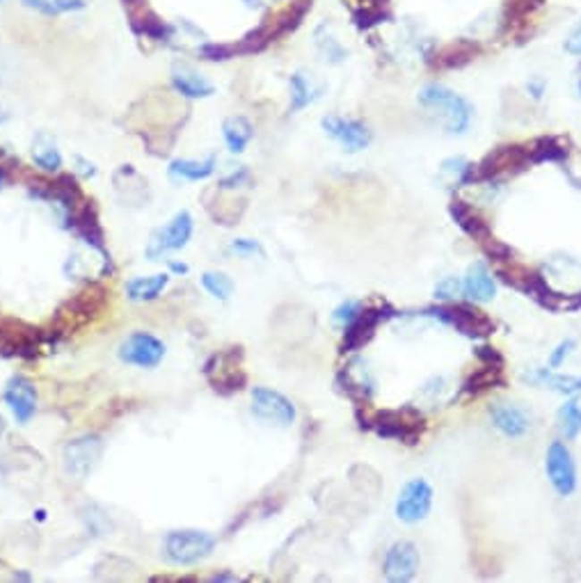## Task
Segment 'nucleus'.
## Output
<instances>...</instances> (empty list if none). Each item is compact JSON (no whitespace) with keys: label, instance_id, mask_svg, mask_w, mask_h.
Masks as SVG:
<instances>
[{"label":"nucleus","instance_id":"a878e982","mask_svg":"<svg viewBox=\"0 0 581 583\" xmlns=\"http://www.w3.org/2000/svg\"><path fill=\"white\" fill-rule=\"evenodd\" d=\"M451 215L453 220H456L458 227L467 233V236L476 238V241H481V243L485 241V238H490V229L488 224H485V220H483V217L465 202H453Z\"/></svg>","mask_w":581,"mask_h":583},{"label":"nucleus","instance_id":"c85d7f7f","mask_svg":"<svg viewBox=\"0 0 581 583\" xmlns=\"http://www.w3.org/2000/svg\"><path fill=\"white\" fill-rule=\"evenodd\" d=\"M202 286L208 295H213L215 300L227 302L234 293V279L229 277L227 273H218V270H208L202 275Z\"/></svg>","mask_w":581,"mask_h":583},{"label":"nucleus","instance_id":"5701e85b","mask_svg":"<svg viewBox=\"0 0 581 583\" xmlns=\"http://www.w3.org/2000/svg\"><path fill=\"white\" fill-rule=\"evenodd\" d=\"M526 151H529V163L538 165V163H560L566 160L568 149L563 138H556V135H543V138L534 139L531 145H526Z\"/></svg>","mask_w":581,"mask_h":583},{"label":"nucleus","instance_id":"8fccbe9b","mask_svg":"<svg viewBox=\"0 0 581 583\" xmlns=\"http://www.w3.org/2000/svg\"><path fill=\"white\" fill-rule=\"evenodd\" d=\"M3 3H5V0H0V5H3Z\"/></svg>","mask_w":581,"mask_h":583},{"label":"nucleus","instance_id":"bb28decb","mask_svg":"<svg viewBox=\"0 0 581 583\" xmlns=\"http://www.w3.org/2000/svg\"><path fill=\"white\" fill-rule=\"evenodd\" d=\"M32 160L44 172H57L63 167V154L57 149L55 139L48 133H39L32 142Z\"/></svg>","mask_w":581,"mask_h":583},{"label":"nucleus","instance_id":"4c0bfd02","mask_svg":"<svg viewBox=\"0 0 581 583\" xmlns=\"http://www.w3.org/2000/svg\"><path fill=\"white\" fill-rule=\"evenodd\" d=\"M248 181H249V172L245 170V167H239V170L232 172V174L224 176V179L220 181V188H223V190H232V188L243 186V183H248Z\"/></svg>","mask_w":581,"mask_h":583},{"label":"nucleus","instance_id":"c756f323","mask_svg":"<svg viewBox=\"0 0 581 583\" xmlns=\"http://www.w3.org/2000/svg\"><path fill=\"white\" fill-rule=\"evenodd\" d=\"M23 5L30 10L42 12L46 16L55 14H69V12H79L88 5V0H23Z\"/></svg>","mask_w":581,"mask_h":583},{"label":"nucleus","instance_id":"412c9836","mask_svg":"<svg viewBox=\"0 0 581 583\" xmlns=\"http://www.w3.org/2000/svg\"><path fill=\"white\" fill-rule=\"evenodd\" d=\"M462 291H465V295H467L469 300H474V302H485V300L494 298L497 284H494V277L490 275V270L485 268V264H474L472 268L467 270Z\"/></svg>","mask_w":581,"mask_h":583},{"label":"nucleus","instance_id":"37998d69","mask_svg":"<svg viewBox=\"0 0 581 583\" xmlns=\"http://www.w3.org/2000/svg\"><path fill=\"white\" fill-rule=\"evenodd\" d=\"M188 266L186 264H179V261H170V273L174 275H186L188 273Z\"/></svg>","mask_w":581,"mask_h":583},{"label":"nucleus","instance_id":"423d86ee","mask_svg":"<svg viewBox=\"0 0 581 583\" xmlns=\"http://www.w3.org/2000/svg\"><path fill=\"white\" fill-rule=\"evenodd\" d=\"M425 316H435L442 323L456 327L458 332H462L465 336L472 339H481L494 332V323L488 316L478 311L472 305H451V307H428Z\"/></svg>","mask_w":581,"mask_h":583},{"label":"nucleus","instance_id":"a19ab883","mask_svg":"<svg viewBox=\"0 0 581 583\" xmlns=\"http://www.w3.org/2000/svg\"><path fill=\"white\" fill-rule=\"evenodd\" d=\"M545 88L547 83L543 80V78H531L529 83H526V92H529L534 98L543 97V94H545Z\"/></svg>","mask_w":581,"mask_h":583},{"label":"nucleus","instance_id":"20e7f679","mask_svg":"<svg viewBox=\"0 0 581 583\" xmlns=\"http://www.w3.org/2000/svg\"><path fill=\"white\" fill-rule=\"evenodd\" d=\"M192 232H195L192 215L188 211H179L165 227L151 233V241L147 245V258L149 261H161V257H165V254L183 249L192 238Z\"/></svg>","mask_w":581,"mask_h":583},{"label":"nucleus","instance_id":"58836bf2","mask_svg":"<svg viewBox=\"0 0 581 583\" xmlns=\"http://www.w3.org/2000/svg\"><path fill=\"white\" fill-rule=\"evenodd\" d=\"M563 48H566L568 55L581 57V23L570 32V37L566 39V46Z\"/></svg>","mask_w":581,"mask_h":583},{"label":"nucleus","instance_id":"6e6552de","mask_svg":"<svg viewBox=\"0 0 581 583\" xmlns=\"http://www.w3.org/2000/svg\"><path fill=\"white\" fill-rule=\"evenodd\" d=\"M252 414L265 424L273 426H290L296 421V408L290 403L284 393L275 392L268 387H255L252 389Z\"/></svg>","mask_w":581,"mask_h":583},{"label":"nucleus","instance_id":"3c124183","mask_svg":"<svg viewBox=\"0 0 581 583\" xmlns=\"http://www.w3.org/2000/svg\"><path fill=\"white\" fill-rule=\"evenodd\" d=\"M579 305H581V302H579Z\"/></svg>","mask_w":581,"mask_h":583},{"label":"nucleus","instance_id":"7ed1b4c3","mask_svg":"<svg viewBox=\"0 0 581 583\" xmlns=\"http://www.w3.org/2000/svg\"><path fill=\"white\" fill-rule=\"evenodd\" d=\"M215 547V537L206 531L183 528V531H170L163 540L165 558L174 565H195Z\"/></svg>","mask_w":581,"mask_h":583},{"label":"nucleus","instance_id":"ddd939ff","mask_svg":"<svg viewBox=\"0 0 581 583\" xmlns=\"http://www.w3.org/2000/svg\"><path fill=\"white\" fill-rule=\"evenodd\" d=\"M3 398H5L12 417L16 418V424H30V418L37 412L35 382L28 380L26 376H12L3 389Z\"/></svg>","mask_w":581,"mask_h":583},{"label":"nucleus","instance_id":"79ce46f5","mask_svg":"<svg viewBox=\"0 0 581 583\" xmlns=\"http://www.w3.org/2000/svg\"><path fill=\"white\" fill-rule=\"evenodd\" d=\"M76 160H79L80 165H83V174L85 176H94V174H97V167H94L92 163H88V160L80 158V156H76Z\"/></svg>","mask_w":581,"mask_h":583},{"label":"nucleus","instance_id":"b1692460","mask_svg":"<svg viewBox=\"0 0 581 583\" xmlns=\"http://www.w3.org/2000/svg\"><path fill=\"white\" fill-rule=\"evenodd\" d=\"M290 88V113L312 106L318 97H321V88L314 85V78L305 72H296L289 80Z\"/></svg>","mask_w":581,"mask_h":583},{"label":"nucleus","instance_id":"2f4dec72","mask_svg":"<svg viewBox=\"0 0 581 583\" xmlns=\"http://www.w3.org/2000/svg\"><path fill=\"white\" fill-rule=\"evenodd\" d=\"M559 426L560 433L568 439H575L581 433V405L577 401H568L559 410Z\"/></svg>","mask_w":581,"mask_h":583},{"label":"nucleus","instance_id":"a211bd4d","mask_svg":"<svg viewBox=\"0 0 581 583\" xmlns=\"http://www.w3.org/2000/svg\"><path fill=\"white\" fill-rule=\"evenodd\" d=\"M218 165L215 156H206L204 160H192V158H179L170 165V179L174 181H188V183H198V181H206L208 176H213Z\"/></svg>","mask_w":581,"mask_h":583},{"label":"nucleus","instance_id":"4468645a","mask_svg":"<svg viewBox=\"0 0 581 583\" xmlns=\"http://www.w3.org/2000/svg\"><path fill=\"white\" fill-rule=\"evenodd\" d=\"M419 570V549L412 542H396L384 556V577L390 581H410Z\"/></svg>","mask_w":581,"mask_h":583},{"label":"nucleus","instance_id":"9b49d317","mask_svg":"<svg viewBox=\"0 0 581 583\" xmlns=\"http://www.w3.org/2000/svg\"><path fill=\"white\" fill-rule=\"evenodd\" d=\"M547 476L560 496H570L577 490V465L570 449L563 442H552L545 462Z\"/></svg>","mask_w":581,"mask_h":583},{"label":"nucleus","instance_id":"ea45409f","mask_svg":"<svg viewBox=\"0 0 581 583\" xmlns=\"http://www.w3.org/2000/svg\"><path fill=\"white\" fill-rule=\"evenodd\" d=\"M476 357H481V359L488 361V364H497V367H501V355L490 346L476 348Z\"/></svg>","mask_w":581,"mask_h":583},{"label":"nucleus","instance_id":"aec40b11","mask_svg":"<svg viewBox=\"0 0 581 583\" xmlns=\"http://www.w3.org/2000/svg\"><path fill=\"white\" fill-rule=\"evenodd\" d=\"M525 380L538 384V387L552 389L556 393H563V396H575L581 392L579 376H563V373H552L547 368H535V371L526 373Z\"/></svg>","mask_w":581,"mask_h":583},{"label":"nucleus","instance_id":"de8ad7c7","mask_svg":"<svg viewBox=\"0 0 581 583\" xmlns=\"http://www.w3.org/2000/svg\"><path fill=\"white\" fill-rule=\"evenodd\" d=\"M7 119H10V113H7V110L0 106V124H5Z\"/></svg>","mask_w":581,"mask_h":583},{"label":"nucleus","instance_id":"f257e3e1","mask_svg":"<svg viewBox=\"0 0 581 583\" xmlns=\"http://www.w3.org/2000/svg\"><path fill=\"white\" fill-rule=\"evenodd\" d=\"M419 104L425 106V108L440 110L442 117H444V129L451 135H465L469 124H472V104L465 97L449 89L447 85L428 83L425 88H421Z\"/></svg>","mask_w":581,"mask_h":583},{"label":"nucleus","instance_id":"7c9ffc66","mask_svg":"<svg viewBox=\"0 0 581 583\" xmlns=\"http://www.w3.org/2000/svg\"><path fill=\"white\" fill-rule=\"evenodd\" d=\"M503 376H501V367L497 364H488L485 368H481L478 373H474L467 382H465V392L467 393H481L485 389L494 387V384H501Z\"/></svg>","mask_w":581,"mask_h":583},{"label":"nucleus","instance_id":"1a4fd4ad","mask_svg":"<svg viewBox=\"0 0 581 583\" xmlns=\"http://www.w3.org/2000/svg\"><path fill=\"white\" fill-rule=\"evenodd\" d=\"M433 506V487L425 483L424 478H412L410 483H405L400 490L399 499H396V517L400 521L415 524L428 517Z\"/></svg>","mask_w":581,"mask_h":583},{"label":"nucleus","instance_id":"39448f33","mask_svg":"<svg viewBox=\"0 0 581 583\" xmlns=\"http://www.w3.org/2000/svg\"><path fill=\"white\" fill-rule=\"evenodd\" d=\"M165 343L158 336L149 334V332H131L120 343V357L124 364L135 368H156L163 359H165Z\"/></svg>","mask_w":581,"mask_h":583},{"label":"nucleus","instance_id":"cd10ccee","mask_svg":"<svg viewBox=\"0 0 581 583\" xmlns=\"http://www.w3.org/2000/svg\"><path fill=\"white\" fill-rule=\"evenodd\" d=\"M314 39H316V48L321 51V55L325 57L327 63L339 64L348 57V51L341 46V42H339L337 37L333 35V30H330V26H327V23H321V26L316 28V32H314Z\"/></svg>","mask_w":581,"mask_h":583},{"label":"nucleus","instance_id":"f8f14e48","mask_svg":"<svg viewBox=\"0 0 581 583\" xmlns=\"http://www.w3.org/2000/svg\"><path fill=\"white\" fill-rule=\"evenodd\" d=\"M321 126L330 138L337 139L339 145H341L346 151H350V154L366 149V147L371 145L369 126L364 124V122H359V119L330 114V117H323Z\"/></svg>","mask_w":581,"mask_h":583},{"label":"nucleus","instance_id":"f704fd0d","mask_svg":"<svg viewBox=\"0 0 581 583\" xmlns=\"http://www.w3.org/2000/svg\"><path fill=\"white\" fill-rule=\"evenodd\" d=\"M232 249H234L239 257H255V254L264 257V248H261L257 241H252V238H236L234 243H232Z\"/></svg>","mask_w":581,"mask_h":583},{"label":"nucleus","instance_id":"2eb2a0df","mask_svg":"<svg viewBox=\"0 0 581 583\" xmlns=\"http://www.w3.org/2000/svg\"><path fill=\"white\" fill-rule=\"evenodd\" d=\"M37 330L21 320L0 318V355H32Z\"/></svg>","mask_w":581,"mask_h":583},{"label":"nucleus","instance_id":"49530a36","mask_svg":"<svg viewBox=\"0 0 581 583\" xmlns=\"http://www.w3.org/2000/svg\"><path fill=\"white\" fill-rule=\"evenodd\" d=\"M575 85H577V94L581 97V64L577 67V76H575Z\"/></svg>","mask_w":581,"mask_h":583},{"label":"nucleus","instance_id":"dca6fc26","mask_svg":"<svg viewBox=\"0 0 581 583\" xmlns=\"http://www.w3.org/2000/svg\"><path fill=\"white\" fill-rule=\"evenodd\" d=\"M490 418H493L494 428H497L499 433L513 439L526 435V430H529L531 426L529 414L513 403H494L493 408H490Z\"/></svg>","mask_w":581,"mask_h":583},{"label":"nucleus","instance_id":"f3484780","mask_svg":"<svg viewBox=\"0 0 581 583\" xmlns=\"http://www.w3.org/2000/svg\"><path fill=\"white\" fill-rule=\"evenodd\" d=\"M172 85H174V89L186 98H208L215 94L213 83H208L202 73L192 72L190 67L172 69Z\"/></svg>","mask_w":581,"mask_h":583},{"label":"nucleus","instance_id":"c03bdc74","mask_svg":"<svg viewBox=\"0 0 581 583\" xmlns=\"http://www.w3.org/2000/svg\"><path fill=\"white\" fill-rule=\"evenodd\" d=\"M275 0H245V5L248 7H265V5H273Z\"/></svg>","mask_w":581,"mask_h":583},{"label":"nucleus","instance_id":"4be33fe9","mask_svg":"<svg viewBox=\"0 0 581 583\" xmlns=\"http://www.w3.org/2000/svg\"><path fill=\"white\" fill-rule=\"evenodd\" d=\"M478 53V44L474 39H462L458 44H449L442 51H437L431 57V64L435 69H458L462 64H467L469 60H474V55Z\"/></svg>","mask_w":581,"mask_h":583},{"label":"nucleus","instance_id":"e433bc0d","mask_svg":"<svg viewBox=\"0 0 581 583\" xmlns=\"http://www.w3.org/2000/svg\"><path fill=\"white\" fill-rule=\"evenodd\" d=\"M460 289H462L460 282H458L456 277H449V279H444V282H440V284H437L435 295L440 300H453L458 293H460Z\"/></svg>","mask_w":581,"mask_h":583},{"label":"nucleus","instance_id":"c9c22d12","mask_svg":"<svg viewBox=\"0 0 581 583\" xmlns=\"http://www.w3.org/2000/svg\"><path fill=\"white\" fill-rule=\"evenodd\" d=\"M575 346H577V341H575V339L560 341L559 346H556V351L552 352V357H550V367H552V368H559L560 364H563V361H566L568 357H570V352L575 351Z\"/></svg>","mask_w":581,"mask_h":583},{"label":"nucleus","instance_id":"09e8293b","mask_svg":"<svg viewBox=\"0 0 581 583\" xmlns=\"http://www.w3.org/2000/svg\"><path fill=\"white\" fill-rule=\"evenodd\" d=\"M37 520H39V521L46 520V512H44V511H37Z\"/></svg>","mask_w":581,"mask_h":583},{"label":"nucleus","instance_id":"0eeeda50","mask_svg":"<svg viewBox=\"0 0 581 583\" xmlns=\"http://www.w3.org/2000/svg\"><path fill=\"white\" fill-rule=\"evenodd\" d=\"M104 453V442L99 435H80L72 439L64 446V467L67 474L76 480H85L99 465V458Z\"/></svg>","mask_w":581,"mask_h":583},{"label":"nucleus","instance_id":"9d476101","mask_svg":"<svg viewBox=\"0 0 581 583\" xmlns=\"http://www.w3.org/2000/svg\"><path fill=\"white\" fill-rule=\"evenodd\" d=\"M392 316H396V311L392 309L390 305L374 307V309H362V314H359L353 323H348L346 325L341 352H353L359 351L362 346H366V343L374 339L380 323H384V320L392 318Z\"/></svg>","mask_w":581,"mask_h":583},{"label":"nucleus","instance_id":"a18cd8bd","mask_svg":"<svg viewBox=\"0 0 581 583\" xmlns=\"http://www.w3.org/2000/svg\"><path fill=\"white\" fill-rule=\"evenodd\" d=\"M211 581H239V577H232V574H215V577H211Z\"/></svg>","mask_w":581,"mask_h":583},{"label":"nucleus","instance_id":"f03ea898","mask_svg":"<svg viewBox=\"0 0 581 583\" xmlns=\"http://www.w3.org/2000/svg\"><path fill=\"white\" fill-rule=\"evenodd\" d=\"M362 428H374L384 439H399L405 444H417L425 428V421L424 414L412 408L384 410V412H375L364 418Z\"/></svg>","mask_w":581,"mask_h":583},{"label":"nucleus","instance_id":"393cba45","mask_svg":"<svg viewBox=\"0 0 581 583\" xmlns=\"http://www.w3.org/2000/svg\"><path fill=\"white\" fill-rule=\"evenodd\" d=\"M223 138L232 154H243L255 138V126L245 117H229L223 124Z\"/></svg>","mask_w":581,"mask_h":583},{"label":"nucleus","instance_id":"72a5a7b5","mask_svg":"<svg viewBox=\"0 0 581 583\" xmlns=\"http://www.w3.org/2000/svg\"><path fill=\"white\" fill-rule=\"evenodd\" d=\"M202 55L206 60H213V63H218V60H229V57L239 55V46L236 44H206L202 48Z\"/></svg>","mask_w":581,"mask_h":583},{"label":"nucleus","instance_id":"6ab92c4d","mask_svg":"<svg viewBox=\"0 0 581 583\" xmlns=\"http://www.w3.org/2000/svg\"><path fill=\"white\" fill-rule=\"evenodd\" d=\"M170 277V273H158L151 275V277H133L131 282H126V298L133 300V302H154L167 289Z\"/></svg>","mask_w":581,"mask_h":583},{"label":"nucleus","instance_id":"473e14b6","mask_svg":"<svg viewBox=\"0 0 581 583\" xmlns=\"http://www.w3.org/2000/svg\"><path fill=\"white\" fill-rule=\"evenodd\" d=\"M359 314H362V302H358V300H346L343 305H339L337 309H334L333 318L339 325H348V323H353Z\"/></svg>","mask_w":581,"mask_h":583}]
</instances>
